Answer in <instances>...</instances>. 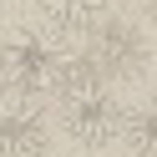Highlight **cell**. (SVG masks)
Segmentation results:
<instances>
[{"instance_id":"cell-1","label":"cell","mask_w":157,"mask_h":157,"mask_svg":"<svg viewBox=\"0 0 157 157\" xmlns=\"http://www.w3.org/2000/svg\"><path fill=\"white\" fill-rule=\"evenodd\" d=\"M76 46H66L56 31H41V25H25V31H10L0 41V81L15 86V91L36 96V91H61L66 61H71Z\"/></svg>"},{"instance_id":"cell-2","label":"cell","mask_w":157,"mask_h":157,"mask_svg":"<svg viewBox=\"0 0 157 157\" xmlns=\"http://www.w3.org/2000/svg\"><path fill=\"white\" fill-rule=\"evenodd\" d=\"M61 127H66V137H76L81 147H106V142L122 137L127 112L117 106V96L106 91V81H91V86L61 91Z\"/></svg>"},{"instance_id":"cell-3","label":"cell","mask_w":157,"mask_h":157,"mask_svg":"<svg viewBox=\"0 0 157 157\" xmlns=\"http://www.w3.org/2000/svg\"><path fill=\"white\" fill-rule=\"evenodd\" d=\"M86 56H91V66L101 76H117V81H127V76H142L147 61H152V46H147L142 25L132 21H117V15H106L101 25H96L91 36H86L81 46Z\"/></svg>"},{"instance_id":"cell-4","label":"cell","mask_w":157,"mask_h":157,"mask_svg":"<svg viewBox=\"0 0 157 157\" xmlns=\"http://www.w3.org/2000/svg\"><path fill=\"white\" fill-rule=\"evenodd\" d=\"M46 152V117L25 91L0 81V157H41Z\"/></svg>"},{"instance_id":"cell-5","label":"cell","mask_w":157,"mask_h":157,"mask_svg":"<svg viewBox=\"0 0 157 157\" xmlns=\"http://www.w3.org/2000/svg\"><path fill=\"white\" fill-rule=\"evenodd\" d=\"M36 10L56 36H91L106 21V0H36Z\"/></svg>"},{"instance_id":"cell-6","label":"cell","mask_w":157,"mask_h":157,"mask_svg":"<svg viewBox=\"0 0 157 157\" xmlns=\"http://www.w3.org/2000/svg\"><path fill=\"white\" fill-rule=\"evenodd\" d=\"M127 147H132L137 157H157V101H142L127 112V127H122Z\"/></svg>"},{"instance_id":"cell-7","label":"cell","mask_w":157,"mask_h":157,"mask_svg":"<svg viewBox=\"0 0 157 157\" xmlns=\"http://www.w3.org/2000/svg\"><path fill=\"white\" fill-rule=\"evenodd\" d=\"M137 5H142V15H152V21H157V0H137Z\"/></svg>"},{"instance_id":"cell-8","label":"cell","mask_w":157,"mask_h":157,"mask_svg":"<svg viewBox=\"0 0 157 157\" xmlns=\"http://www.w3.org/2000/svg\"><path fill=\"white\" fill-rule=\"evenodd\" d=\"M147 101H157V76H152V91H147Z\"/></svg>"}]
</instances>
